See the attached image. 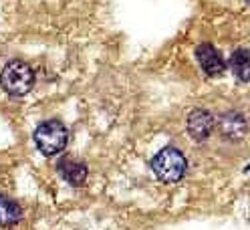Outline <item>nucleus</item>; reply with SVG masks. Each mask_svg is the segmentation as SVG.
I'll list each match as a JSON object with an SVG mask.
<instances>
[{"label": "nucleus", "mask_w": 250, "mask_h": 230, "mask_svg": "<svg viewBox=\"0 0 250 230\" xmlns=\"http://www.w3.org/2000/svg\"><path fill=\"white\" fill-rule=\"evenodd\" d=\"M188 170V160L178 147H164L151 160V172L164 184H176Z\"/></svg>", "instance_id": "1"}, {"label": "nucleus", "mask_w": 250, "mask_h": 230, "mask_svg": "<svg viewBox=\"0 0 250 230\" xmlns=\"http://www.w3.org/2000/svg\"><path fill=\"white\" fill-rule=\"evenodd\" d=\"M33 140L37 149L46 158L59 156V153L67 147L69 142V131L65 127V124L59 119H46L35 129Z\"/></svg>", "instance_id": "2"}, {"label": "nucleus", "mask_w": 250, "mask_h": 230, "mask_svg": "<svg viewBox=\"0 0 250 230\" xmlns=\"http://www.w3.org/2000/svg\"><path fill=\"white\" fill-rule=\"evenodd\" d=\"M35 85V71L24 61H8L0 73V87H2L8 95L22 97L26 95Z\"/></svg>", "instance_id": "3"}, {"label": "nucleus", "mask_w": 250, "mask_h": 230, "mask_svg": "<svg viewBox=\"0 0 250 230\" xmlns=\"http://www.w3.org/2000/svg\"><path fill=\"white\" fill-rule=\"evenodd\" d=\"M196 59H198L202 71L210 77H220L226 71V61H224L222 53L208 42H202L196 47Z\"/></svg>", "instance_id": "4"}, {"label": "nucleus", "mask_w": 250, "mask_h": 230, "mask_svg": "<svg viewBox=\"0 0 250 230\" xmlns=\"http://www.w3.org/2000/svg\"><path fill=\"white\" fill-rule=\"evenodd\" d=\"M214 125H216V119L206 109H194L188 115V133H190L192 140H196V142L208 140L210 133L214 131Z\"/></svg>", "instance_id": "5"}, {"label": "nucleus", "mask_w": 250, "mask_h": 230, "mask_svg": "<svg viewBox=\"0 0 250 230\" xmlns=\"http://www.w3.org/2000/svg\"><path fill=\"white\" fill-rule=\"evenodd\" d=\"M218 127H220V131H222V135L226 137V140H232V142L236 140L238 142L246 135V119L238 111H228L218 119Z\"/></svg>", "instance_id": "6"}, {"label": "nucleus", "mask_w": 250, "mask_h": 230, "mask_svg": "<svg viewBox=\"0 0 250 230\" xmlns=\"http://www.w3.org/2000/svg\"><path fill=\"white\" fill-rule=\"evenodd\" d=\"M57 170H59L61 178L65 182H69L71 186H83V184L87 182L89 170H87V166L79 160H71V158L62 160V162H59Z\"/></svg>", "instance_id": "7"}, {"label": "nucleus", "mask_w": 250, "mask_h": 230, "mask_svg": "<svg viewBox=\"0 0 250 230\" xmlns=\"http://www.w3.org/2000/svg\"><path fill=\"white\" fill-rule=\"evenodd\" d=\"M22 220V208L8 196L0 194V228H12Z\"/></svg>", "instance_id": "8"}, {"label": "nucleus", "mask_w": 250, "mask_h": 230, "mask_svg": "<svg viewBox=\"0 0 250 230\" xmlns=\"http://www.w3.org/2000/svg\"><path fill=\"white\" fill-rule=\"evenodd\" d=\"M230 67L234 75L238 77L240 83H246L250 79V57L246 49H236L230 55Z\"/></svg>", "instance_id": "9"}]
</instances>
